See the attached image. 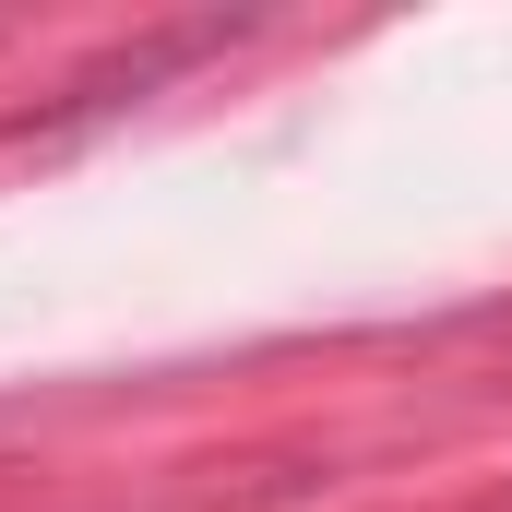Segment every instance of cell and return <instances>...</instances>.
Instances as JSON below:
<instances>
[{"mask_svg":"<svg viewBox=\"0 0 512 512\" xmlns=\"http://www.w3.org/2000/svg\"><path fill=\"white\" fill-rule=\"evenodd\" d=\"M262 12H191V24H143L131 48H108V60H84L72 84H48L36 108H12L0 120V155H72V143H96L108 120H131V108H155L179 72H203V60H227V48H251Z\"/></svg>","mask_w":512,"mask_h":512,"instance_id":"cell-1","label":"cell"}]
</instances>
